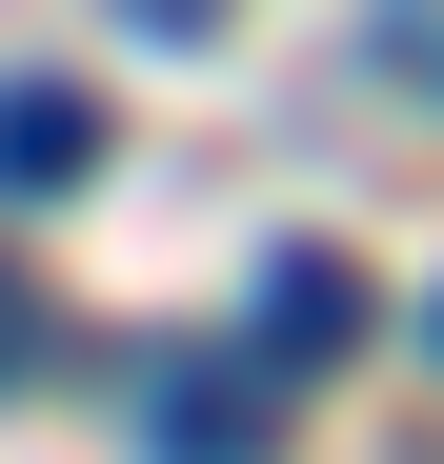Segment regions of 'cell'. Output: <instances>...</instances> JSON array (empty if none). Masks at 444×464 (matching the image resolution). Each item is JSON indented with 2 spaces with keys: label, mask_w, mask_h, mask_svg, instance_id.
<instances>
[{
  "label": "cell",
  "mask_w": 444,
  "mask_h": 464,
  "mask_svg": "<svg viewBox=\"0 0 444 464\" xmlns=\"http://www.w3.org/2000/svg\"><path fill=\"white\" fill-rule=\"evenodd\" d=\"M243 343H263V383H323V363L363 343V283H343V243H283V263H263V303H243Z\"/></svg>",
  "instance_id": "1"
},
{
  "label": "cell",
  "mask_w": 444,
  "mask_h": 464,
  "mask_svg": "<svg viewBox=\"0 0 444 464\" xmlns=\"http://www.w3.org/2000/svg\"><path fill=\"white\" fill-rule=\"evenodd\" d=\"M101 82H0V202H61V182H101Z\"/></svg>",
  "instance_id": "2"
},
{
  "label": "cell",
  "mask_w": 444,
  "mask_h": 464,
  "mask_svg": "<svg viewBox=\"0 0 444 464\" xmlns=\"http://www.w3.org/2000/svg\"><path fill=\"white\" fill-rule=\"evenodd\" d=\"M141 444H162V464H263V383H222V363H141Z\"/></svg>",
  "instance_id": "3"
},
{
  "label": "cell",
  "mask_w": 444,
  "mask_h": 464,
  "mask_svg": "<svg viewBox=\"0 0 444 464\" xmlns=\"http://www.w3.org/2000/svg\"><path fill=\"white\" fill-rule=\"evenodd\" d=\"M121 41H222V0H121Z\"/></svg>",
  "instance_id": "4"
},
{
  "label": "cell",
  "mask_w": 444,
  "mask_h": 464,
  "mask_svg": "<svg viewBox=\"0 0 444 464\" xmlns=\"http://www.w3.org/2000/svg\"><path fill=\"white\" fill-rule=\"evenodd\" d=\"M424 363H444V283H424Z\"/></svg>",
  "instance_id": "5"
}]
</instances>
